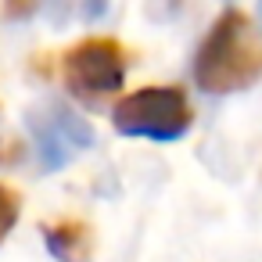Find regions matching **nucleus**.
<instances>
[{"instance_id":"nucleus-7","label":"nucleus","mask_w":262,"mask_h":262,"mask_svg":"<svg viewBox=\"0 0 262 262\" xmlns=\"http://www.w3.org/2000/svg\"><path fill=\"white\" fill-rule=\"evenodd\" d=\"M258 18H262V4H258Z\"/></svg>"},{"instance_id":"nucleus-4","label":"nucleus","mask_w":262,"mask_h":262,"mask_svg":"<svg viewBox=\"0 0 262 262\" xmlns=\"http://www.w3.org/2000/svg\"><path fill=\"white\" fill-rule=\"evenodd\" d=\"M61 72H65V83L72 94L79 97H104V94H115L126 79V54L115 40L108 36H90V40H79L65 61H61Z\"/></svg>"},{"instance_id":"nucleus-1","label":"nucleus","mask_w":262,"mask_h":262,"mask_svg":"<svg viewBox=\"0 0 262 262\" xmlns=\"http://www.w3.org/2000/svg\"><path fill=\"white\" fill-rule=\"evenodd\" d=\"M258 76H262V40L244 11L226 8L198 51L194 79L208 94H233L251 86Z\"/></svg>"},{"instance_id":"nucleus-5","label":"nucleus","mask_w":262,"mask_h":262,"mask_svg":"<svg viewBox=\"0 0 262 262\" xmlns=\"http://www.w3.org/2000/svg\"><path fill=\"white\" fill-rule=\"evenodd\" d=\"M47 248L58 262H86L90 258V230L76 219H61V223H51L47 226Z\"/></svg>"},{"instance_id":"nucleus-2","label":"nucleus","mask_w":262,"mask_h":262,"mask_svg":"<svg viewBox=\"0 0 262 262\" xmlns=\"http://www.w3.org/2000/svg\"><path fill=\"white\" fill-rule=\"evenodd\" d=\"M112 122L122 137H147L169 144L190 129V104L180 86H144L115 104Z\"/></svg>"},{"instance_id":"nucleus-3","label":"nucleus","mask_w":262,"mask_h":262,"mask_svg":"<svg viewBox=\"0 0 262 262\" xmlns=\"http://www.w3.org/2000/svg\"><path fill=\"white\" fill-rule=\"evenodd\" d=\"M26 126H29V137H33L36 158L47 172L69 165L72 158H79L94 144V126L83 115H76L72 108L54 104V101L40 104V108H29Z\"/></svg>"},{"instance_id":"nucleus-6","label":"nucleus","mask_w":262,"mask_h":262,"mask_svg":"<svg viewBox=\"0 0 262 262\" xmlns=\"http://www.w3.org/2000/svg\"><path fill=\"white\" fill-rule=\"evenodd\" d=\"M18 212H22V198L15 187L0 183V241L11 233V226L18 223Z\"/></svg>"}]
</instances>
